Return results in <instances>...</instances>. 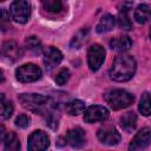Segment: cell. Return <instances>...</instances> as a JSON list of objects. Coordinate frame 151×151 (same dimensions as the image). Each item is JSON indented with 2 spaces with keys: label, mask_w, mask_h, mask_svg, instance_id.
<instances>
[{
  "label": "cell",
  "mask_w": 151,
  "mask_h": 151,
  "mask_svg": "<svg viewBox=\"0 0 151 151\" xmlns=\"http://www.w3.org/2000/svg\"><path fill=\"white\" fill-rule=\"evenodd\" d=\"M136 67L137 64L134 58L130 54L122 53L118 57H116V59L113 60L112 66L110 68V77L114 81H119V83L127 81L134 76Z\"/></svg>",
  "instance_id": "6da1fadb"
},
{
  "label": "cell",
  "mask_w": 151,
  "mask_h": 151,
  "mask_svg": "<svg viewBox=\"0 0 151 151\" xmlns=\"http://www.w3.org/2000/svg\"><path fill=\"white\" fill-rule=\"evenodd\" d=\"M19 100L26 110L45 117L55 107L52 98L37 93H22L19 96Z\"/></svg>",
  "instance_id": "7a4b0ae2"
},
{
  "label": "cell",
  "mask_w": 151,
  "mask_h": 151,
  "mask_svg": "<svg viewBox=\"0 0 151 151\" xmlns=\"http://www.w3.org/2000/svg\"><path fill=\"white\" fill-rule=\"evenodd\" d=\"M104 99L112 110H122L130 106L133 103L134 96L126 90L116 88V90L107 91L104 94Z\"/></svg>",
  "instance_id": "3957f363"
},
{
  "label": "cell",
  "mask_w": 151,
  "mask_h": 151,
  "mask_svg": "<svg viewBox=\"0 0 151 151\" xmlns=\"http://www.w3.org/2000/svg\"><path fill=\"white\" fill-rule=\"evenodd\" d=\"M41 68L34 64H24L15 70V77L21 83H33L41 78Z\"/></svg>",
  "instance_id": "277c9868"
},
{
  "label": "cell",
  "mask_w": 151,
  "mask_h": 151,
  "mask_svg": "<svg viewBox=\"0 0 151 151\" xmlns=\"http://www.w3.org/2000/svg\"><path fill=\"white\" fill-rule=\"evenodd\" d=\"M9 14L17 24H26L31 15V6L26 0H14L9 6Z\"/></svg>",
  "instance_id": "5b68a950"
},
{
  "label": "cell",
  "mask_w": 151,
  "mask_h": 151,
  "mask_svg": "<svg viewBox=\"0 0 151 151\" xmlns=\"http://www.w3.org/2000/svg\"><path fill=\"white\" fill-rule=\"evenodd\" d=\"M105 60V50L99 44L91 45L87 51V64L91 71H98Z\"/></svg>",
  "instance_id": "8992f818"
},
{
  "label": "cell",
  "mask_w": 151,
  "mask_h": 151,
  "mask_svg": "<svg viewBox=\"0 0 151 151\" xmlns=\"http://www.w3.org/2000/svg\"><path fill=\"white\" fill-rule=\"evenodd\" d=\"M97 137L101 144L107 146H114L120 142V134L118 130L112 125L101 126L97 132Z\"/></svg>",
  "instance_id": "52a82bcc"
},
{
  "label": "cell",
  "mask_w": 151,
  "mask_h": 151,
  "mask_svg": "<svg viewBox=\"0 0 151 151\" xmlns=\"http://www.w3.org/2000/svg\"><path fill=\"white\" fill-rule=\"evenodd\" d=\"M50 146V138L46 132L42 130H35L33 131L27 142V147L29 151H42L46 150Z\"/></svg>",
  "instance_id": "ba28073f"
},
{
  "label": "cell",
  "mask_w": 151,
  "mask_h": 151,
  "mask_svg": "<svg viewBox=\"0 0 151 151\" xmlns=\"http://www.w3.org/2000/svg\"><path fill=\"white\" fill-rule=\"evenodd\" d=\"M150 144H151V129L150 127H143L132 138V140L129 145V150H131V151L144 150Z\"/></svg>",
  "instance_id": "9c48e42d"
},
{
  "label": "cell",
  "mask_w": 151,
  "mask_h": 151,
  "mask_svg": "<svg viewBox=\"0 0 151 151\" xmlns=\"http://www.w3.org/2000/svg\"><path fill=\"white\" fill-rule=\"evenodd\" d=\"M110 113L109 110L100 105H92L90 106L85 113H84V120L88 124L97 123V122H104L109 118Z\"/></svg>",
  "instance_id": "30bf717a"
},
{
  "label": "cell",
  "mask_w": 151,
  "mask_h": 151,
  "mask_svg": "<svg viewBox=\"0 0 151 151\" xmlns=\"http://www.w3.org/2000/svg\"><path fill=\"white\" fill-rule=\"evenodd\" d=\"M61 60H63V53L58 48L50 46L44 51V64L47 71H51L54 67H57Z\"/></svg>",
  "instance_id": "8fae6325"
},
{
  "label": "cell",
  "mask_w": 151,
  "mask_h": 151,
  "mask_svg": "<svg viewBox=\"0 0 151 151\" xmlns=\"http://www.w3.org/2000/svg\"><path fill=\"white\" fill-rule=\"evenodd\" d=\"M1 55L8 61H17L22 57V50L15 41H6L1 47Z\"/></svg>",
  "instance_id": "7c38bea8"
},
{
  "label": "cell",
  "mask_w": 151,
  "mask_h": 151,
  "mask_svg": "<svg viewBox=\"0 0 151 151\" xmlns=\"http://www.w3.org/2000/svg\"><path fill=\"white\" fill-rule=\"evenodd\" d=\"M65 139L67 144H70L72 147H77V149L81 147L85 144V139H86L85 131L81 127H73L67 132Z\"/></svg>",
  "instance_id": "4fadbf2b"
},
{
  "label": "cell",
  "mask_w": 151,
  "mask_h": 151,
  "mask_svg": "<svg viewBox=\"0 0 151 151\" xmlns=\"http://www.w3.org/2000/svg\"><path fill=\"white\" fill-rule=\"evenodd\" d=\"M110 47L113 51L117 52H125L132 47V40L127 35H118L116 38H112L110 41Z\"/></svg>",
  "instance_id": "5bb4252c"
},
{
  "label": "cell",
  "mask_w": 151,
  "mask_h": 151,
  "mask_svg": "<svg viewBox=\"0 0 151 151\" xmlns=\"http://www.w3.org/2000/svg\"><path fill=\"white\" fill-rule=\"evenodd\" d=\"M130 6L131 4L130 2H126L123 5V7L119 9V14H118V18H117V21H118V26L122 28V29H125V31H129L132 28V22L129 18V9H130Z\"/></svg>",
  "instance_id": "9a60e30c"
},
{
  "label": "cell",
  "mask_w": 151,
  "mask_h": 151,
  "mask_svg": "<svg viewBox=\"0 0 151 151\" xmlns=\"http://www.w3.org/2000/svg\"><path fill=\"white\" fill-rule=\"evenodd\" d=\"M116 25V18L111 14H105L104 17L100 18L99 22L97 24L96 26V31L100 34L103 33H106V32H110Z\"/></svg>",
  "instance_id": "2e32d148"
},
{
  "label": "cell",
  "mask_w": 151,
  "mask_h": 151,
  "mask_svg": "<svg viewBox=\"0 0 151 151\" xmlns=\"http://www.w3.org/2000/svg\"><path fill=\"white\" fill-rule=\"evenodd\" d=\"M119 123L125 132H132L137 125V116L134 112H126L120 117Z\"/></svg>",
  "instance_id": "e0dca14e"
},
{
  "label": "cell",
  "mask_w": 151,
  "mask_h": 151,
  "mask_svg": "<svg viewBox=\"0 0 151 151\" xmlns=\"http://www.w3.org/2000/svg\"><path fill=\"white\" fill-rule=\"evenodd\" d=\"M1 139L4 142V147L6 151H18L20 149L19 138L14 132H7Z\"/></svg>",
  "instance_id": "ac0fdd59"
},
{
  "label": "cell",
  "mask_w": 151,
  "mask_h": 151,
  "mask_svg": "<svg viewBox=\"0 0 151 151\" xmlns=\"http://www.w3.org/2000/svg\"><path fill=\"white\" fill-rule=\"evenodd\" d=\"M151 18V7L146 4H140L134 11V20L138 24H145Z\"/></svg>",
  "instance_id": "d6986e66"
},
{
  "label": "cell",
  "mask_w": 151,
  "mask_h": 151,
  "mask_svg": "<svg viewBox=\"0 0 151 151\" xmlns=\"http://www.w3.org/2000/svg\"><path fill=\"white\" fill-rule=\"evenodd\" d=\"M65 110H66V113H68L70 116H78L85 111V104L79 99H74L66 104Z\"/></svg>",
  "instance_id": "ffe728a7"
},
{
  "label": "cell",
  "mask_w": 151,
  "mask_h": 151,
  "mask_svg": "<svg viewBox=\"0 0 151 151\" xmlns=\"http://www.w3.org/2000/svg\"><path fill=\"white\" fill-rule=\"evenodd\" d=\"M87 38H88V29L87 28H81L80 31H78L73 35L70 46L72 48H80L84 45V42H86Z\"/></svg>",
  "instance_id": "44dd1931"
},
{
  "label": "cell",
  "mask_w": 151,
  "mask_h": 151,
  "mask_svg": "<svg viewBox=\"0 0 151 151\" xmlns=\"http://www.w3.org/2000/svg\"><path fill=\"white\" fill-rule=\"evenodd\" d=\"M138 110H139V112H140L143 116H145V117H147V116L151 114V94H150V93L145 92V93L142 96L140 101H139Z\"/></svg>",
  "instance_id": "7402d4cb"
},
{
  "label": "cell",
  "mask_w": 151,
  "mask_h": 151,
  "mask_svg": "<svg viewBox=\"0 0 151 151\" xmlns=\"http://www.w3.org/2000/svg\"><path fill=\"white\" fill-rule=\"evenodd\" d=\"M25 45L27 47L28 51H31L34 54H39L42 51V45L41 41L37 38V37H28L25 41Z\"/></svg>",
  "instance_id": "603a6c76"
},
{
  "label": "cell",
  "mask_w": 151,
  "mask_h": 151,
  "mask_svg": "<svg viewBox=\"0 0 151 151\" xmlns=\"http://www.w3.org/2000/svg\"><path fill=\"white\" fill-rule=\"evenodd\" d=\"M41 4L50 13H59L63 8V0H41Z\"/></svg>",
  "instance_id": "cb8c5ba5"
},
{
  "label": "cell",
  "mask_w": 151,
  "mask_h": 151,
  "mask_svg": "<svg viewBox=\"0 0 151 151\" xmlns=\"http://www.w3.org/2000/svg\"><path fill=\"white\" fill-rule=\"evenodd\" d=\"M14 111V106H13V103L11 100H6L5 96L1 94V116L4 119H7L12 116Z\"/></svg>",
  "instance_id": "d4e9b609"
},
{
  "label": "cell",
  "mask_w": 151,
  "mask_h": 151,
  "mask_svg": "<svg viewBox=\"0 0 151 151\" xmlns=\"http://www.w3.org/2000/svg\"><path fill=\"white\" fill-rule=\"evenodd\" d=\"M70 76H71L70 71H68L67 68H63V70H60L59 73L55 76L54 80H55V83H57L58 85H65V84L68 81Z\"/></svg>",
  "instance_id": "484cf974"
},
{
  "label": "cell",
  "mask_w": 151,
  "mask_h": 151,
  "mask_svg": "<svg viewBox=\"0 0 151 151\" xmlns=\"http://www.w3.org/2000/svg\"><path fill=\"white\" fill-rule=\"evenodd\" d=\"M29 122H31V119L27 114H20L15 118V125L18 127H21V129L27 127L29 125Z\"/></svg>",
  "instance_id": "4316f807"
},
{
  "label": "cell",
  "mask_w": 151,
  "mask_h": 151,
  "mask_svg": "<svg viewBox=\"0 0 151 151\" xmlns=\"http://www.w3.org/2000/svg\"><path fill=\"white\" fill-rule=\"evenodd\" d=\"M149 34H150V39H151V26H150V32H149Z\"/></svg>",
  "instance_id": "83f0119b"
},
{
  "label": "cell",
  "mask_w": 151,
  "mask_h": 151,
  "mask_svg": "<svg viewBox=\"0 0 151 151\" xmlns=\"http://www.w3.org/2000/svg\"><path fill=\"white\" fill-rule=\"evenodd\" d=\"M1 1H5V0H1Z\"/></svg>",
  "instance_id": "f1b7e54d"
}]
</instances>
